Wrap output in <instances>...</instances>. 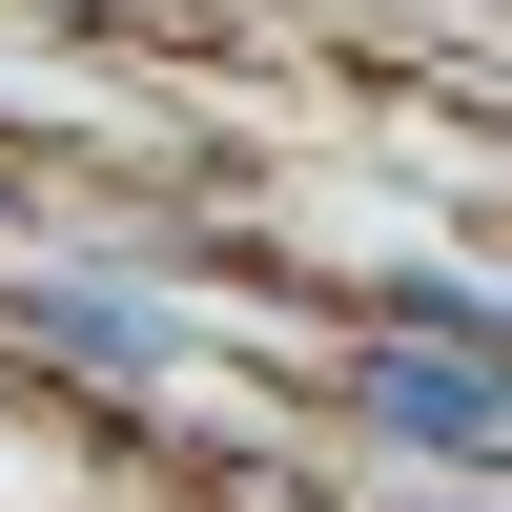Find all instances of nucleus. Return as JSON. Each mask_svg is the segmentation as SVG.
Returning <instances> with one entry per match:
<instances>
[{
  "label": "nucleus",
  "mask_w": 512,
  "mask_h": 512,
  "mask_svg": "<svg viewBox=\"0 0 512 512\" xmlns=\"http://www.w3.org/2000/svg\"><path fill=\"white\" fill-rule=\"evenodd\" d=\"M369 410H390L410 451H451V472H492V349H472V328H431V349H369Z\"/></svg>",
  "instance_id": "nucleus-1"
},
{
  "label": "nucleus",
  "mask_w": 512,
  "mask_h": 512,
  "mask_svg": "<svg viewBox=\"0 0 512 512\" xmlns=\"http://www.w3.org/2000/svg\"><path fill=\"white\" fill-rule=\"evenodd\" d=\"M451 512H472V492H451Z\"/></svg>",
  "instance_id": "nucleus-2"
}]
</instances>
